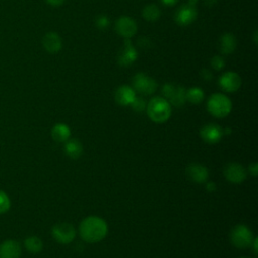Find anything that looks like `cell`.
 I'll list each match as a JSON object with an SVG mask.
<instances>
[{
    "instance_id": "6da1fadb",
    "label": "cell",
    "mask_w": 258,
    "mask_h": 258,
    "mask_svg": "<svg viewBox=\"0 0 258 258\" xmlns=\"http://www.w3.org/2000/svg\"><path fill=\"white\" fill-rule=\"evenodd\" d=\"M108 233V225L106 221L97 216L85 218L79 226V234L81 238L88 243H97L102 241Z\"/></svg>"
},
{
    "instance_id": "7a4b0ae2",
    "label": "cell",
    "mask_w": 258,
    "mask_h": 258,
    "mask_svg": "<svg viewBox=\"0 0 258 258\" xmlns=\"http://www.w3.org/2000/svg\"><path fill=\"white\" fill-rule=\"evenodd\" d=\"M146 112L151 121L164 123L171 115V106L163 97H154L146 105Z\"/></svg>"
},
{
    "instance_id": "3957f363",
    "label": "cell",
    "mask_w": 258,
    "mask_h": 258,
    "mask_svg": "<svg viewBox=\"0 0 258 258\" xmlns=\"http://www.w3.org/2000/svg\"><path fill=\"white\" fill-rule=\"evenodd\" d=\"M208 112L216 118H224L228 116L232 110L231 100L224 94L215 93L207 102Z\"/></svg>"
},
{
    "instance_id": "277c9868",
    "label": "cell",
    "mask_w": 258,
    "mask_h": 258,
    "mask_svg": "<svg viewBox=\"0 0 258 258\" xmlns=\"http://www.w3.org/2000/svg\"><path fill=\"white\" fill-rule=\"evenodd\" d=\"M230 239L232 244L235 247L239 249H246L252 246L254 236L251 230L247 226L237 225L232 229L230 234Z\"/></svg>"
},
{
    "instance_id": "5b68a950",
    "label": "cell",
    "mask_w": 258,
    "mask_h": 258,
    "mask_svg": "<svg viewBox=\"0 0 258 258\" xmlns=\"http://www.w3.org/2000/svg\"><path fill=\"white\" fill-rule=\"evenodd\" d=\"M132 85L134 91L142 95H151L157 89L156 81L144 73H137L132 79Z\"/></svg>"
},
{
    "instance_id": "8992f818",
    "label": "cell",
    "mask_w": 258,
    "mask_h": 258,
    "mask_svg": "<svg viewBox=\"0 0 258 258\" xmlns=\"http://www.w3.org/2000/svg\"><path fill=\"white\" fill-rule=\"evenodd\" d=\"M53 239L61 244L71 243L76 237V230L70 223H58L51 229Z\"/></svg>"
},
{
    "instance_id": "52a82bcc",
    "label": "cell",
    "mask_w": 258,
    "mask_h": 258,
    "mask_svg": "<svg viewBox=\"0 0 258 258\" xmlns=\"http://www.w3.org/2000/svg\"><path fill=\"white\" fill-rule=\"evenodd\" d=\"M224 175L228 181L238 184L242 183L247 177V171L244 166L237 162H231L224 168Z\"/></svg>"
},
{
    "instance_id": "ba28073f",
    "label": "cell",
    "mask_w": 258,
    "mask_h": 258,
    "mask_svg": "<svg viewBox=\"0 0 258 258\" xmlns=\"http://www.w3.org/2000/svg\"><path fill=\"white\" fill-rule=\"evenodd\" d=\"M116 32L123 36L126 39H129L133 35H135L137 31L136 22L129 16H121L117 19L115 23Z\"/></svg>"
},
{
    "instance_id": "9c48e42d",
    "label": "cell",
    "mask_w": 258,
    "mask_h": 258,
    "mask_svg": "<svg viewBox=\"0 0 258 258\" xmlns=\"http://www.w3.org/2000/svg\"><path fill=\"white\" fill-rule=\"evenodd\" d=\"M138 52L129 39H125L123 47L118 53V63L122 67H129L137 59Z\"/></svg>"
},
{
    "instance_id": "30bf717a",
    "label": "cell",
    "mask_w": 258,
    "mask_h": 258,
    "mask_svg": "<svg viewBox=\"0 0 258 258\" xmlns=\"http://www.w3.org/2000/svg\"><path fill=\"white\" fill-rule=\"evenodd\" d=\"M242 80L240 76L235 72H226L219 79V85L225 92L233 93L239 90Z\"/></svg>"
},
{
    "instance_id": "8fae6325",
    "label": "cell",
    "mask_w": 258,
    "mask_h": 258,
    "mask_svg": "<svg viewBox=\"0 0 258 258\" xmlns=\"http://www.w3.org/2000/svg\"><path fill=\"white\" fill-rule=\"evenodd\" d=\"M200 135L207 143H217L223 136V129L217 124H207L201 128Z\"/></svg>"
},
{
    "instance_id": "7c38bea8",
    "label": "cell",
    "mask_w": 258,
    "mask_h": 258,
    "mask_svg": "<svg viewBox=\"0 0 258 258\" xmlns=\"http://www.w3.org/2000/svg\"><path fill=\"white\" fill-rule=\"evenodd\" d=\"M197 8L196 6L185 4L179 7L175 13V21L179 25H188L197 18Z\"/></svg>"
},
{
    "instance_id": "4fadbf2b",
    "label": "cell",
    "mask_w": 258,
    "mask_h": 258,
    "mask_svg": "<svg viewBox=\"0 0 258 258\" xmlns=\"http://www.w3.org/2000/svg\"><path fill=\"white\" fill-rule=\"evenodd\" d=\"M187 176L197 183H204L209 178V171L206 166L200 163H191L186 168Z\"/></svg>"
},
{
    "instance_id": "5bb4252c",
    "label": "cell",
    "mask_w": 258,
    "mask_h": 258,
    "mask_svg": "<svg viewBox=\"0 0 258 258\" xmlns=\"http://www.w3.org/2000/svg\"><path fill=\"white\" fill-rule=\"evenodd\" d=\"M136 97V92L133 88L123 85L119 87L115 93V100L121 106H128L131 105L133 100Z\"/></svg>"
},
{
    "instance_id": "9a60e30c",
    "label": "cell",
    "mask_w": 258,
    "mask_h": 258,
    "mask_svg": "<svg viewBox=\"0 0 258 258\" xmlns=\"http://www.w3.org/2000/svg\"><path fill=\"white\" fill-rule=\"evenodd\" d=\"M42 45L47 52L55 53L58 52L62 46L60 36L53 31L47 32L42 38Z\"/></svg>"
},
{
    "instance_id": "2e32d148",
    "label": "cell",
    "mask_w": 258,
    "mask_h": 258,
    "mask_svg": "<svg viewBox=\"0 0 258 258\" xmlns=\"http://www.w3.org/2000/svg\"><path fill=\"white\" fill-rule=\"evenodd\" d=\"M20 254V245L14 240L4 241L0 245V258H19Z\"/></svg>"
},
{
    "instance_id": "e0dca14e",
    "label": "cell",
    "mask_w": 258,
    "mask_h": 258,
    "mask_svg": "<svg viewBox=\"0 0 258 258\" xmlns=\"http://www.w3.org/2000/svg\"><path fill=\"white\" fill-rule=\"evenodd\" d=\"M64 152L66 154L73 159H77L79 158L82 153H83V145L81 143V141L77 138H69L66 142H64V146H63Z\"/></svg>"
},
{
    "instance_id": "ac0fdd59",
    "label": "cell",
    "mask_w": 258,
    "mask_h": 258,
    "mask_svg": "<svg viewBox=\"0 0 258 258\" xmlns=\"http://www.w3.org/2000/svg\"><path fill=\"white\" fill-rule=\"evenodd\" d=\"M237 47L236 37L231 33H225L220 38V50L223 54L232 53Z\"/></svg>"
},
{
    "instance_id": "d6986e66",
    "label": "cell",
    "mask_w": 258,
    "mask_h": 258,
    "mask_svg": "<svg viewBox=\"0 0 258 258\" xmlns=\"http://www.w3.org/2000/svg\"><path fill=\"white\" fill-rule=\"evenodd\" d=\"M51 136L57 142H66L71 136V129L67 124L57 123L51 129Z\"/></svg>"
},
{
    "instance_id": "ffe728a7",
    "label": "cell",
    "mask_w": 258,
    "mask_h": 258,
    "mask_svg": "<svg viewBox=\"0 0 258 258\" xmlns=\"http://www.w3.org/2000/svg\"><path fill=\"white\" fill-rule=\"evenodd\" d=\"M185 89L181 86H175V89L170 96V98L167 100L169 104H172L173 106L180 107L184 104L186 98H185Z\"/></svg>"
},
{
    "instance_id": "44dd1931",
    "label": "cell",
    "mask_w": 258,
    "mask_h": 258,
    "mask_svg": "<svg viewBox=\"0 0 258 258\" xmlns=\"http://www.w3.org/2000/svg\"><path fill=\"white\" fill-rule=\"evenodd\" d=\"M142 16L147 21H156L160 16V9L155 4H148L142 10Z\"/></svg>"
},
{
    "instance_id": "7402d4cb",
    "label": "cell",
    "mask_w": 258,
    "mask_h": 258,
    "mask_svg": "<svg viewBox=\"0 0 258 258\" xmlns=\"http://www.w3.org/2000/svg\"><path fill=\"white\" fill-rule=\"evenodd\" d=\"M204 97H205L204 91L199 87L189 88L185 92V98L191 104H200L204 100Z\"/></svg>"
},
{
    "instance_id": "603a6c76",
    "label": "cell",
    "mask_w": 258,
    "mask_h": 258,
    "mask_svg": "<svg viewBox=\"0 0 258 258\" xmlns=\"http://www.w3.org/2000/svg\"><path fill=\"white\" fill-rule=\"evenodd\" d=\"M24 246L25 248L31 252V253H38L42 250V242L41 240L36 236H30L27 237L24 240Z\"/></svg>"
},
{
    "instance_id": "cb8c5ba5",
    "label": "cell",
    "mask_w": 258,
    "mask_h": 258,
    "mask_svg": "<svg viewBox=\"0 0 258 258\" xmlns=\"http://www.w3.org/2000/svg\"><path fill=\"white\" fill-rule=\"evenodd\" d=\"M146 102L141 97H135L133 102L131 103V107L135 112H143L146 109Z\"/></svg>"
},
{
    "instance_id": "d4e9b609",
    "label": "cell",
    "mask_w": 258,
    "mask_h": 258,
    "mask_svg": "<svg viewBox=\"0 0 258 258\" xmlns=\"http://www.w3.org/2000/svg\"><path fill=\"white\" fill-rule=\"evenodd\" d=\"M9 208H10V200L8 196L4 191L0 190V214L7 212Z\"/></svg>"
},
{
    "instance_id": "484cf974",
    "label": "cell",
    "mask_w": 258,
    "mask_h": 258,
    "mask_svg": "<svg viewBox=\"0 0 258 258\" xmlns=\"http://www.w3.org/2000/svg\"><path fill=\"white\" fill-rule=\"evenodd\" d=\"M110 25V19L107 15H99L96 19V26L100 29H106Z\"/></svg>"
},
{
    "instance_id": "4316f807",
    "label": "cell",
    "mask_w": 258,
    "mask_h": 258,
    "mask_svg": "<svg viewBox=\"0 0 258 258\" xmlns=\"http://www.w3.org/2000/svg\"><path fill=\"white\" fill-rule=\"evenodd\" d=\"M211 66L216 71H221L225 67V59L220 55H214L211 59Z\"/></svg>"
},
{
    "instance_id": "83f0119b",
    "label": "cell",
    "mask_w": 258,
    "mask_h": 258,
    "mask_svg": "<svg viewBox=\"0 0 258 258\" xmlns=\"http://www.w3.org/2000/svg\"><path fill=\"white\" fill-rule=\"evenodd\" d=\"M149 44H150V41L146 37H140L139 40H138V45L141 48H147L149 46Z\"/></svg>"
},
{
    "instance_id": "f1b7e54d",
    "label": "cell",
    "mask_w": 258,
    "mask_h": 258,
    "mask_svg": "<svg viewBox=\"0 0 258 258\" xmlns=\"http://www.w3.org/2000/svg\"><path fill=\"white\" fill-rule=\"evenodd\" d=\"M201 76H202L206 81H210V80H212V78H213V74H212L209 70H207V69L202 70Z\"/></svg>"
},
{
    "instance_id": "f546056e",
    "label": "cell",
    "mask_w": 258,
    "mask_h": 258,
    "mask_svg": "<svg viewBox=\"0 0 258 258\" xmlns=\"http://www.w3.org/2000/svg\"><path fill=\"white\" fill-rule=\"evenodd\" d=\"M257 170H258L257 163H252V164H250V166H249V171H250V173H251L252 175L256 176V175H257Z\"/></svg>"
},
{
    "instance_id": "4dcf8cb0",
    "label": "cell",
    "mask_w": 258,
    "mask_h": 258,
    "mask_svg": "<svg viewBox=\"0 0 258 258\" xmlns=\"http://www.w3.org/2000/svg\"><path fill=\"white\" fill-rule=\"evenodd\" d=\"M45 1L51 6H60L64 2V0H45Z\"/></svg>"
},
{
    "instance_id": "1f68e13d",
    "label": "cell",
    "mask_w": 258,
    "mask_h": 258,
    "mask_svg": "<svg viewBox=\"0 0 258 258\" xmlns=\"http://www.w3.org/2000/svg\"><path fill=\"white\" fill-rule=\"evenodd\" d=\"M164 5H167V6H172L174 4H176L179 0H160Z\"/></svg>"
},
{
    "instance_id": "d6a6232c",
    "label": "cell",
    "mask_w": 258,
    "mask_h": 258,
    "mask_svg": "<svg viewBox=\"0 0 258 258\" xmlns=\"http://www.w3.org/2000/svg\"><path fill=\"white\" fill-rule=\"evenodd\" d=\"M217 3V0H205V4L208 7H212L213 5H215Z\"/></svg>"
},
{
    "instance_id": "836d02e7",
    "label": "cell",
    "mask_w": 258,
    "mask_h": 258,
    "mask_svg": "<svg viewBox=\"0 0 258 258\" xmlns=\"http://www.w3.org/2000/svg\"><path fill=\"white\" fill-rule=\"evenodd\" d=\"M207 188H208V190H214V189H216V184L214 183V182H209L208 184H207Z\"/></svg>"
},
{
    "instance_id": "e575fe53",
    "label": "cell",
    "mask_w": 258,
    "mask_h": 258,
    "mask_svg": "<svg viewBox=\"0 0 258 258\" xmlns=\"http://www.w3.org/2000/svg\"><path fill=\"white\" fill-rule=\"evenodd\" d=\"M252 245H253V247H254V252L257 253V239H256V238H254V240H253V242H252Z\"/></svg>"
},
{
    "instance_id": "d590c367",
    "label": "cell",
    "mask_w": 258,
    "mask_h": 258,
    "mask_svg": "<svg viewBox=\"0 0 258 258\" xmlns=\"http://www.w3.org/2000/svg\"><path fill=\"white\" fill-rule=\"evenodd\" d=\"M241 258H249V257H241Z\"/></svg>"
}]
</instances>
